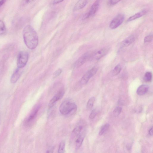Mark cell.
<instances>
[{
  "instance_id": "obj_21",
  "label": "cell",
  "mask_w": 153,
  "mask_h": 153,
  "mask_svg": "<svg viewBox=\"0 0 153 153\" xmlns=\"http://www.w3.org/2000/svg\"><path fill=\"white\" fill-rule=\"evenodd\" d=\"M6 31V29L4 22L0 20V35L4 34Z\"/></svg>"
},
{
  "instance_id": "obj_25",
  "label": "cell",
  "mask_w": 153,
  "mask_h": 153,
  "mask_svg": "<svg viewBox=\"0 0 153 153\" xmlns=\"http://www.w3.org/2000/svg\"><path fill=\"white\" fill-rule=\"evenodd\" d=\"M97 113V111L96 109H94L93 110L89 115V118L90 119H94Z\"/></svg>"
},
{
  "instance_id": "obj_23",
  "label": "cell",
  "mask_w": 153,
  "mask_h": 153,
  "mask_svg": "<svg viewBox=\"0 0 153 153\" xmlns=\"http://www.w3.org/2000/svg\"><path fill=\"white\" fill-rule=\"evenodd\" d=\"M152 78V75L151 72H147L145 74L144 79L147 82H150Z\"/></svg>"
},
{
  "instance_id": "obj_3",
  "label": "cell",
  "mask_w": 153,
  "mask_h": 153,
  "mask_svg": "<svg viewBox=\"0 0 153 153\" xmlns=\"http://www.w3.org/2000/svg\"><path fill=\"white\" fill-rule=\"evenodd\" d=\"M29 58V54L25 51H20L18 54L17 59V67L22 68L26 65Z\"/></svg>"
},
{
  "instance_id": "obj_30",
  "label": "cell",
  "mask_w": 153,
  "mask_h": 153,
  "mask_svg": "<svg viewBox=\"0 0 153 153\" xmlns=\"http://www.w3.org/2000/svg\"><path fill=\"white\" fill-rule=\"evenodd\" d=\"M64 0H53L52 3L53 4H57L61 2Z\"/></svg>"
},
{
  "instance_id": "obj_14",
  "label": "cell",
  "mask_w": 153,
  "mask_h": 153,
  "mask_svg": "<svg viewBox=\"0 0 153 153\" xmlns=\"http://www.w3.org/2000/svg\"><path fill=\"white\" fill-rule=\"evenodd\" d=\"M149 86L146 85H140L137 90V93L139 95H143L146 94L148 91Z\"/></svg>"
},
{
  "instance_id": "obj_1",
  "label": "cell",
  "mask_w": 153,
  "mask_h": 153,
  "mask_svg": "<svg viewBox=\"0 0 153 153\" xmlns=\"http://www.w3.org/2000/svg\"><path fill=\"white\" fill-rule=\"evenodd\" d=\"M23 36L24 42L27 47L29 49H35L38 44L37 34L30 25H26L23 31Z\"/></svg>"
},
{
  "instance_id": "obj_11",
  "label": "cell",
  "mask_w": 153,
  "mask_h": 153,
  "mask_svg": "<svg viewBox=\"0 0 153 153\" xmlns=\"http://www.w3.org/2000/svg\"><path fill=\"white\" fill-rule=\"evenodd\" d=\"M21 69L17 67L14 71L10 79V81L11 83H16L19 79L22 74Z\"/></svg>"
},
{
  "instance_id": "obj_9",
  "label": "cell",
  "mask_w": 153,
  "mask_h": 153,
  "mask_svg": "<svg viewBox=\"0 0 153 153\" xmlns=\"http://www.w3.org/2000/svg\"><path fill=\"white\" fill-rule=\"evenodd\" d=\"M100 4V0H97L92 5L89 11L88 12L90 17L94 15L97 11Z\"/></svg>"
},
{
  "instance_id": "obj_24",
  "label": "cell",
  "mask_w": 153,
  "mask_h": 153,
  "mask_svg": "<svg viewBox=\"0 0 153 153\" xmlns=\"http://www.w3.org/2000/svg\"><path fill=\"white\" fill-rule=\"evenodd\" d=\"M122 110V108L120 106L116 107L113 111V114L114 116L117 117L120 113Z\"/></svg>"
},
{
  "instance_id": "obj_31",
  "label": "cell",
  "mask_w": 153,
  "mask_h": 153,
  "mask_svg": "<svg viewBox=\"0 0 153 153\" xmlns=\"http://www.w3.org/2000/svg\"><path fill=\"white\" fill-rule=\"evenodd\" d=\"M7 0H0V7Z\"/></svg>"
},
{
  "instance_id": "obj_8",
  "label": "cell",
  "mask_w": 153,
  "mask_h": 153,
  "mask_svg": "<svg viewBox=\"0 0 153 153\" xmlns=\"http://www.w3.org/2000/svg\"><path fill=\"white\" fill-rule=\"evenodd\" d=\"M39 108L40 106H38L30 114L25 120V125H29L30 123H31L35 119L37 116Z\"/></svg>"
},
{
  "instance_id": "obj_7",
  "label": "cell",
  "mask_w": 153,
  "mask_h": 153,
  "mask_svg": "<svg viewBox=\"0 0 153 153\" xmlns=\"http://www.w3.org/2000/svg\"><path fill=\"white\" fill-rule=\"evenodd\" d=\"M92 54L91 52H88L82 55L75 62V67L79 68L83 65L92 56Z\"/></svg>"
},
{
  "instance_id": "obj_22",
  "label": "cell",
  "mask_w": 153,
  "mask_h": 153,
  "mask_svg": "<svg viewBox=\"0 0 153 153\" xmlns=\"http://www.w3.org/2000/svg\"><path fill=\"white\" fill-rule=\"evenodd\" d=\"M65 142L64 141H62L59 144L58 152L63 153L65 152Z\"/></svg>"
},
{
  "instance_id": "obj_17",
  "label": "cell",
  "mask_w": 153,
  "mask_h": 153,
  "mask_svg": "<svg viewBox=\"0 0 153 153\" xmlns=\"http://www.w3.org/2000/svg\"><path fill=\"white\" fill-rule=\"evenodd\" d=\"M83 126L82 125H78L76 126L72 131L73 134L74 136H78L83 128Z\"/></svg>"
},
{
  "instance_id": "obj_15",
  "label": "cell",
  "mask_w": 153,
  "mask_h": 153,
  "mask_svg": "<svg viewBox=\"0 0 153 153\" xmlns=\"http://www.w3.org/2000/svg\"><path fill=\"white\" fill-rule=\"evenodd\" d=\"M146 13V10H143L130 17L128 19L127 21L128 22H130L134 20L143 16L144 15H145Z\"/></svg>"
},
{
  "instance_id": "obj_26",
  "label": "cell",
  "mask_w": 153,
  "mask_h": 153,
  "mask_svg": "<svg viewBox=\"0 0 153 153\" xmlns=\"http://www.w3.org/2000/svg\"><path fill=\"white\" fill-rule=\"evenodd\" d=\"M62 71V69L61 68H58L53 73V78H55L59 76L61 73Z\"/></svg>"
},
{
  "instance_id": "obj_6",
  "label": "cell",
  "mask_w": 153,
  "mask_h": 153,
  "mask_svg": "<svg viewBox=\"0 0 153 153\" xmlns=\"http://www.w3.org/2000/svg\"><path fill=\"white\" fill-rule=\"evenodd\" d=\"M65 93V91L63 88L60 89L50 100L48 105V108H51L57 101L61 99L64 96Z\"/></svg>"
},
{
  "instance_id": "obj_18",
  "label": "cell",
  "mask_w": 153,
  "mask_h": 153,
  "mask_svg": "<svg viewBox=\"0 0 153 153\" xmlns=\"http://www.w3.org/2000/svg\"><path fill=\"white\" fill-rule=\"evenodd\" d=\"M95 98L94 97H92L88 100L86 105V107L88 110L91 109L93 106L95 101Z\"/></svg>"
},
{
  "instance_id": "obj_4",
  "label": "cell",
  "mask_w": 153,
  "mask_h": 153,
  "mask_svg": "<svg viewBox=\"0 0 153 153\" xmlns=\"http://www.w3.org/2000/svg\"><path fill=\"white\" fill-rule=\"evenodd\" d=\"M125 16L123 14H117L111 22L109 25L110 28L111 29L116 28L123 22Z\"/></svg>"
},
{
  "instance_id": "obj_16",
  "label": "cell",
  "mask_w": 153,
  "mask_h": 153,
  "mask_svg": "<svg viewBox=\"0 0 153 153\" xmlns=\"http://www.w3.org/2000/svg\"><path fill=\"white\" fill-rule=\"evenodd\" d=\"M84 138V136L80 134L76 141V149H78L81 146Z\"/></svg>"
},
{
  "instance_id": "obj_33",
  "label": "cell",
  "mask_w": 153,
  "mask_h": 153,
  "mask_svg": "<svg viewBox=\"0 0 153 153\" xmlns=\"http://www.w3.org/2000/svg\"><path fill=\"white\" fill-rule=\"evenodd\" d=\"M34 0H24L25 2L26 3H30Z\"/></svg>"
},
{
  "instance_id": "obj_13",
  "label": "cell",
  "mask_w": 153,
  "mask_h": 153,
  "mask_svg": "<svg viewBox=\"0 0 153 153\" xmlns=\"http://www.w3.org/2000/svg\"><path fill=\"white\" fill-rule=\"evenodd\" d=\"M88 0H79L75 4L73 10L76 11L84 8L88 3Z\"/></svg>"
},
{
  "instance_id": "obj_5",
  "label": "cell",
  "mask_w": 153,
  "mask_h": 153,
  "mask_svg": "<svg viewBox=\"0 0 153 153\" xmlns=\"http://www.w3.org/2000/svg\"><path fill=\"white\" fill-rule=\"evenodd\" d=\"M97 69V67H94L88 71L81 78L80 83L82 85L86 84L89 79L96 74Z\"/></svg>"
},
{
  "instance_id": "obj_28",
  "label": "cell",
  "mask_w": 153,
  "mask_h": 153,
  "mask_svg": "<svg viewBox=\"0 0 153 153\" xmlns=\"http://www.w3.org/2000/svg\"><path fill=\"white\" fill-rule=\"evenodd\" d=\"M90 17L88 13V12L83 14L81 17V19L82 20L86 19Z\"/></svg>"
},
{
  "instance_id": "obj_27",
  "label": "cell",
  "mask_w": 153,
  "mask_h": 153,
  "mask_svg": "<svg viewBox=\"0 0 153 153\" xmlns=\"http://www.w3.org/2000/svg\"><path fill=\"white\" fill-rule=\"evenodd\" d=\"M152 35H149L145 37L144 39V41L145 42H150L152 40Z\"/></svg>"
},
{
  "instance_id": "obj_10",
  "label": "cell",
  "mask_w": 153,
  "mask_h": 153,
  "mask_svg": "<svg viewBox=\"0 0 153 153\" xmlns=\"http://www.w3.org/2000/svg\"><path fill=\"white\" fill-rule=\"evenodd\" d=\"M108 50V48H103L94 53L92 56L96 59H99L107 54Z\"/></svg>"
},
{
  "instance_id": "obj_29",
  "label": "cell",
  "mask_w": 153,
  "mask_h": 153,
  "mask_svg": "<svg viewBox=\"0 0 153 153\" xmlns=\"http://www.w3.org/2000/svg\"><path fill=\"white\" fill-rule=\"evenodd\" d=\"M121 0H110V3L112 5H115Z\"/></svg>"
},
{
  "instance_id": "obj_19",
  "label": "cell",
  "mask_w": 153,
  "mask_h": 153,
  "mask_svg": "<svg viewBox=\"0 0 153 153\" xmlns=\"http://www.w3.org/2000/svg\"><path fill=\"white\" fill-rule=\"evenodd\" d=\"M121 70V67L119 64L116 65L112 71V75L115 76L118 75Z\"/></svg>"
},
{
  "instance_id": "obj_12",
  "label": "cell",
  "mask_w": 153,
  "mask_h": 153,
  "mask_svg": "<svg viewBox=\"0 0 153 153\" xmlns=\"http://www.w3.org/2000/svg\"><path fill=\"white\" fill-rule=\"evenodd\" d=\"M135 40L133 35H131L122 41L121 43L122 47H126L133 43Z\"/></svg>"
},
{
  "instance_id": "obj_2",
  "label": "cell",
  "mask_w": 153,
  "mask_h": 153,
  "mask_svg": "<svg viewBox=\"0 0 153 153\" xmlns=\"http://www.w3.org/2000/svg\"><path fill=\"white\" fill-rule=\"evenodd\" d=\"M77 110V106L74 102L69 99L63 101L59 107V111L64 115H71L74 113Z\"/></svg>"
},
{
  "instance_id": "obj_20",
  "label": "cell",
  "mask_w": 153,
  "mask_h": 153,
  "mask_svg": "<svg viewBox=\"0 0 153 153\" xmlns=\"http://www.w3.org/2000/svg\"><path fill=\"white\" fill-rule=\"evenodd\" d=\"M109 126V124L108 123H106L103 125L99 131V135H102L108 129Z\"/></svg>"
},
{
  "instance_id": "obj_32",
  "label": "cell",
  "mask_w": 153,
  "mask_h": 153,
  "mask_svg": "<svg viewBox=\"0 0 153 153\" xmlns=\"http://www.w3.org/2000/svg\"><path fill=\"white\" fill-rule=\"evenodd\" d=\"M149 134L151 135L152 136L153 135V127H152L149 129Z\"/></svg>"
}]
</instances>
